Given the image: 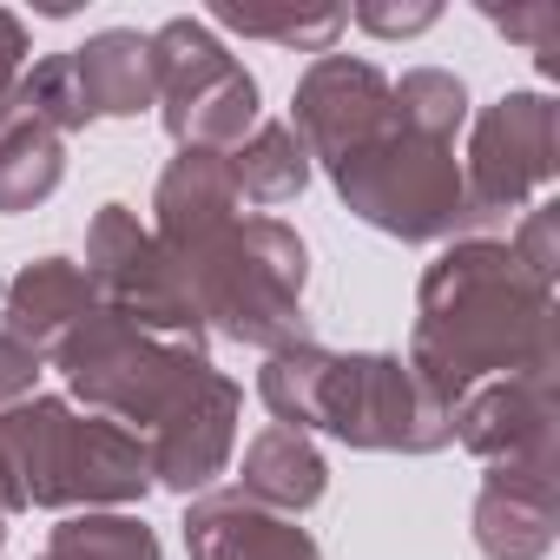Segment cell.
I'll list each match as a JSON object with an SVG mask.
<instances>
[{"instance_id":"cell-20","label":"cell","mask_w":560,"mask_h":560,"mask_svg":"<svg viewBox=\"0 0 560 560\" xmlns=\"http://www.w3.org/2000/svg\"><path fill=\"white\" fill-rule=\"evenodd\" d=\"M67 178V139L47 132L40 119L14 113L8 126H0V211H34L60 191Z\"/></svg>"},{"instance_id":"cell-1","label":"cell","mask_w":560,"mask_h":560,"mask_svg":"<svg viewBox=\"0 0 560 560\" xmlns=\"http://www.w3.org/2000/svg\"><path fill=\"white\" fill-rule=\"evenodd\" d=\"M409 370L455 409L475 383L553 370V291L508 244L475 237L429 264Z\"/></svg>"},{"instance_id":"cell-19","label":"cell","mask_w":560,"mask_h":560,"mask_svg":"<svg viewBox=\"0 0 560 560\" xmlns=\"http://www.w3.org/2000/svg\"><path fill=\"white\" fill-rule=\"evenodd\" d=\"M224 159H231V185H237L244 205H291V198L311 185V152H304V139L291 132V119L250 126V139L231 145Z\"/></svg>"},{"instance_id":"cell-14","label":"cell","mask_w":560,"mask_h":560,"mask_svg":"<svg viewBox=\"0 0 560 560\" xmlns=\"http://www.w3.org/2000/svg\"><path fill=\"white\" fill-rule=\"evenodd\" d=\"M100 311L93 284H86V270L73 257H34L21 264L14 277H0V330L21 337L40 363Z\"/></svg>"},{"instance_id":"cell-17","label":"cell","mask_w":560,"mask_h":560,"mask_svg":"<svg viewBox=\"0 0 560 560\" xmlns=\"http://www.w3.org/2000/svg\"><path fill=\"white\" fill-rule=\"evenodd\" d=\"M324 488H330V468L311 448V435H298V429H257L244 442V462H237V494L244 501L298 521V514H311L324 501Z\"/></svg>"},{"instance_id":"cell-25","label":"cell","mask_w":560,"mask_h":560,"mask_svg":"<svg viewBox=\"0 0 560 560\" xmlns=\"http://www.w3.org/2000/svg\"><path fill=\"white\" fill-rule=\"evenodd\" d=\"M27 67H34V54H27V21L0 8V126L21 113V73H27Z\"/></svg>"},{"instance_id":"cell-23","label":"cell","mask_w":560,"mask_h":560,"mask_svg":"<svg viewBox=\"0 0 560 560\" xmlns=\"http://www.w3.org/2000/svg\"><path fill=\"white\" fill-rule=\"evenodd\" d=\"M389 113H396L402 132L455 145V126L468 119V86L455 73H442V67H416V73L389 80Z\"/></svg>"},{"instance_id":"cell-3","label":"cell","mask_w":560,"mask_h":560,"mask_svg":"<svg viewBox=\"0 0 560 560\" xmlns=\"http://www.w3.org/2000/svg\"><path fill=\"white\" fill-rule=\"evenodd\" d=\"M198 324L250 343V350H291L304 343V277L311 250L284 218H231L218 237L178 257Z\"/></svg>"},{"instance_id":"cell-11","label":"cell","mask_w":560,"mask_h":560,"mask_svg":"<svg viewBox=\"0 0 560 560\" xmlns=\"http://www.w3.org/2000/svg\"><path fill=\"white\" fill-rule=\"evenodd\" d=\"M389 126V80L383 67L370 60H350V54H317L311 73L298 80V100H291V132L304 139L311 165H337L343 152H357L370 132Z\"/></svg>"},{"instance_id":"cell-9","label":"cell","mask_w":560,"mask_h":560,"mask_svg":"<svg viewBox=\"0 0 560 560\" xmlns=\"http://www.w3.org/2000/svg\"><path fill=\"white\" fill-rule=\"evenodd\" d=\"M560 159V113L547 93H508L475 119L468 139V165H462V191H468V218H508L521 211Z\"/></svg>"},{"instance_id":"cell-24","label":"cell","mask_w":560,"mask_h":560,"mask_svg":"<svg viewBox=\"0 0 560 560\" xmlns=\"http://www.w3.org/2000/svg\"><path fill=\"white\" fill-rule=\"evenodd\" d=\"M508 40H521L540 67H553V54H560V8L553 0H540V8H481Z\"/></svg>"},{"instance_id":"cell-4","label":"cell","mask_w":560,"mask_h":560,"mask_svg":"<svg viewBox=\"0 0 560 560\" xmlns=\"http://www.w3.org/2000/svg\"><path fill=\"white\" fill-rule=\"evenodd\" d=\"M0 442L14 455L27 508H126L152 488L145 435L80 416L60 396H27L0 416Z\"/></svg>"},{"instance_id":"cell-5","label":"cell","mask_w":560,"mask_h":560,"mask_svg":"<svg viewBox=\"0 0 560 560\" xmlns=\"http://www.w3.org/2000/svg\"><path fill=\"white\" fill-rule=\"evenodd\" d=\"M343 205L402 237V244H429V237H448L455 224H468V191H462V165H455V145H435V139H416L396 126L370 132L357 152H343L330 165Z\"/></svg>"},{"instance_id":"cell-26","label":"cell","mask_w":560,"mask_h":560,"mask_svg":"<svg viewBox=\"0 0 560 560\" xmlns=\"http://www.w3.org/2000/svg\"><path fill=\"white\" fill-rule=\"evenodd\" d=\"M34 383H40V357H34L21 337L0 330V416H8L14 402H27V396H34Z\"/></svg>"},{"instance_id":"cell-16","label":"cell","mask_w":560,"mask_h":560,"mask_svg":"<svg viewBox=\"0 0 560 560\" xmlns=\"http://www.w3.org/2000/svg\"><path fill=\"white\" fill-rule=\"evenodd\" d=\"M185 553L191 560H324L317 540L244 494H205L185 514Z\"/></svg>"},{"instance_id":"cell-13","label":"cell","mask_w":560,"mask_h":560,"mask_svg":"<svg viewBox=\"0 0 560 560\" xmlns=\"http://www.w3.org/2000/svg\"><path fill=\"white\" fill-rule=\"evenodd\" d=\"M475 547L488 560H540L553 547V455L488 468L475 494Z\"/></svg>"},{"instance_id":"cell-10","label":"cell","mask_w":560,"mask_h":560,"mask_svg":"<svg viewBox=\"0 0 560 560\" xmlns=\"http://www.w3.org/2000/svg\"><path fill=\"white\" fill-rule=\"evenodd\" d=\"M237 409H244V389L218 370H198L172 409L145 429V462H152V481L172 488V494H198L224 475L231 448H237Z\"/></svg>"},{"instance_id":"cell-22","label":"cell","mask_w":560,"mask_h":560,"mask_svg":"<svg viewBox=\"0 0 560 560\" xmlns=\"http://www.w3.org/2000/svg\"><path fill=\"white\" fill-rule=\"evenodd\" d=\"M205 27L244 34V40H277L298 54H337V34L350 27L343 8H211Z\"/></svg>"},{"instance_id":"cell-7","label":"cell","mask_w":560,"mask_h":560,"mask_svg":"<svg viewBox=\"0 0 560 560\" xmlns=\"http://www.w3.org/2000/svg\"><path fill=\"white\" fill-rule=\"evenodd\" d=\"M145 47H152V93H159L152 106L165 132L191 152L244 145V132L257 126V80L244 73V60L191 14L145 34Z\"/></svg>"},{"instance_id":"cell-28","label":"cell","mask_w":560,"mask_h":560,"mask_svg":"<svg viewBox=\"0 0 560 560\" xmlns=\"http://www.w3.org/2000/svg\"><path fill=\"white\" fill-rule=\"evenodd\" d=\"M0 521H8V514H0ZM0 547H8V527H0Z\"/></svg>"},{"instance_id":"cell-15","label":"cell","mask_w":560,"mask_h":560,"mask_svg":"<svg viewBox=\"0 0 560 560\" xmlns=\"http://www.w3.org/2000/svg\"><path fill=\"white\" fill-rule=\"evenodd\" d=\"M237 185H231V159L224 152H191L178 145V159L159 172V191H152V237L185 257L198 250L205 237H218L231 218H237Z\"/></svg>"},{"instance_id":"cell-18","label":"cell","mask_w":560,"mask_h":560,"mask_svg":"<svg viewBox=\"0 0 560 560\" xmlns=\"http://www.w3.org/2000/svg\"><path fill=\"white\" fill-rule=\"evenodd\" d=\"M67 67H73L86 119H132L159 100L152 93V47L132 27H106L86 47H67Z\"/></svg>"},{"instance_id":"cell-2","label":"cell","mask_w":560,"mask_h":560,"mask_svg":"<svg viewBox=\"0 0 560 560\" xmlns=\"http://www.w3.org/2000/svg\"><path fill=\"white\" fill-rule=\"evenodd\" d=\"M257 396L277 416V429H330L350 448H389V455H429L455 442V409L383 350H317L311 337L291 350H270L257 370Z\"/></svg>"},{"instance_id":"cell-21","label":"cell","mask_w":560,"mask_h":560,"mask_svg":"<svg viewBox=\"0 0 560 560\" xmlns=\"http://www.w3.org/2000/svg\"><path fill=\"white\" fill-rule=\"evenodd\" d=\"M40 560H159V534L139 521V514H106V508H86V514H67Z\"/></svg>"},{"instance_id":"cell-8","label":"cell","mask_w":560,"mask_h":560,"mask_svg":"<svg viewBox=\"0 0 560 560\" xmlns=\"http://www.w3.org/2000/svg\"><path fill=\"white\" fill-rule=\"evenodd\" d=\"M86 284L100 298V311L152 330V337H178V343H198L205 324H198V304H191V284L178 257L152 237V224H139L132 205H106L86 231Z\"/></svg>"},{"instance_id":"cell-27","label":"cell","mask_w":560,"mask_h":560,"mask_svg":"<svg viewBox=\"0 0 560 560\" xmlns=\"http://www.w3.org/2000/svg\"><path fill=\"white\" fill-rule=\"evenodd\" d=\"M363 34H383V40H409V34H422V27H435V8H429V0H416V8H376V0H363V8L350 14Z\"/></svg>"},{"instance_id":"cell-6","label":"cell","mask_w":560,"mask_h":560,"mask_svg":"<svg viewBox=\"0 0 560 560\" xmlns=\"http://www.w3.org/2000/svg\"><path fill=\"white\" fill-rule=\"evenodd\" d=\"M54 363L67 370V389H73L93 416H106V422H119V429L132 422V435H145V429L172 409V396H178L198 370H211L198 343L152 337V330H139V324H126V317H113V311H93V317L54 350Z\"/></svg>"},{"instance_id":"cell-12","label":"cell","mask_w":560,"mask_h":560,"mask_svg":"<svg viewBox=\"0 0 560 560\" xmlns=\"http://www.w3.org/2000/svg\"><path fill=\"white\" fill-rule=\"evenodd\" d=\"M455 442L488 462H547L553 455V370L475 383L455 402Z\"/></svg>"}]
</instances>
